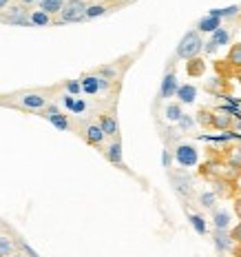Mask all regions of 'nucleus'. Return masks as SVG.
I'll return each instance as SVG.
<instances>
[{"mask_svg": "<svg viewBox=\"0 0 241 257\" xmlns=\"http://www.w3.org/2000/svg\"><path fill=\"white\" fill-rule=\"evenodd\" d=\"M109 158L113 160V162H120V144H117V142L109 149Z\"/></svg>", "mask_w": 241, "mask_h": 257, "instance_id": "obj_23", "label": "nucleus"}, {"mask_svg": "<svg viewBox=\"0 0 241 257\" xmlns=\"http://www.w3.org/2000/svg\"><path fill=\"white\" fill-rule=\"evenodd\" d=\"M84 14H87V5H84V0H67L62 7V20L64 23H78V20L84 18Z\"/></svg>", "mask_w": 241, "mask_h": 257, "instance_id": "obj_2", "label": "nucleus"}, {"mask_svg": "<svg viewBox=\"0 0 241 257\" xmlns=\"http://www.w3.org/2000/svg\"><path fill=\"white\" fill-rule=\"evenodd\" d=\"M7 18L12 20V23H29V18H27L25 12H23V9H20V7H14L12 12H9Z\"/></svg>", "mask_w": 241, "mask_h": 257, "instance_id": "obj_13", "label": "nucleus"}, {"mask_svg": "<svg viewBox=\"0 0 241 257\" xmlns=\"http://www.w3.org/2000/svg\"><path fill=\"white\" fill-rule=\"evenodd\" d=\"M212 184H215V195L221 197V200H230V197H234V191H237V186H234V182L226 180L221 175V178L212 180Z\"/></svg>", "mask_w": 241, "mask_h": 257, "instance_id": "obj_4", "label": "nucleus"}, {"mask_svg": "<svg viewBox=\"0 0 241 257\" xmlns=\"http://www.w3.org/2000/svg\"><path fill=\"white\" fill-rule=\"evenodd\" d=\"M203 49V40L201 36L197 34V31H188V34L181 38L179 47H177V56L179 58H186V60H192V58H197Z\"/></svg>", "mask_w": 241, "mask_h": 257, "instance_id": "obj_1", "label": "nucleus"}, {"mask_svg": "<svg viewBox=\"0 0 241 257\" xmlns=\"http://www.w3.org/2000/svg\"><path fill=\"white\" fill-rule=\"evenodd\" d=\"M234 215H237L241 222V197H234Z\"/></svg>", "mask_w": 241, "mask_h": 257, "instance_id": "obj_26", "label": "nucleus"}, {"mask_svg": "<svg viewBox=\"0 0 241 257\" xmlns=\"http://www.w3.org/2000/svg\"><path fill=\"white\" fill-rule=\"evenodd\" d=\"M201 175L208 180H217L223 175V164L219 162V160H210V162H206L201 167Z\"/></svg>", "mask_w": 241, "mask_h": 257, "instance_id": "obj_5", "label": "nucleus"}, {"mask_svg": "<svg viewBox=\"0 0 241 257\" xmlns=\"http://www.w3.org/2000/svg\"><path fill=\"white\" fill-rule=\"evenodd\" d=\"M38 3H40V12H45L47 16L60 14L64 7V0H38Z\"/></svg>", "mask_w": 241, "mask_h": 257, "instance_id": "obj_7", "label": "nucleus"}, {"mask_svg": "<svg viewBox=\"0 0 241 257\" xmlns=\"http://www.w3.org/2000/svg\"><path fill=\"white\" fill-rule=\"evenodd\" d=\"M25 106H34V109H38V106H45V100L40 98V95H27L23 100Z\"/></svg>", "mask_w": 241, "mask_h": 257, "instance_id": "obj_16", "label": "nucleus"}, {"mask_svg": "<svg viewBox=\"0 0 241 257\" xmlns=\"http://www.w3.org/2000/svg\"><path fill=\"white\" fill-rule=\"evenodd\" d=\"M87 140L91 142V144H100L102 140H104V133H102V128L100 126H89L87 128Z\"/></svg>", "mask_w": 241, "mask_h": 257, "instance_id": "obj_11", "label": "nucleus"}, {"mask_svg": "<svg viewBox=\"0 0 241 257\" xmlns=\"http://www.w3.org/2000/svg\"><path fill=\"white\" fill-rule=\"evenodd\" d=\"M106 12L104 5H93V7H87V14H84V18H95V16H102Z\"/></svg>", "mask_w": 241, "mask_h": 257, "instance_id": "obj_17", "label": "nucleus"}, {"mask_svg": "<svg viewBox=\"0 0 241 257\" xmlns=\"http://www.w3.org/2000/svg\"><path fill=\"white\" fill-rule=\"evenodd\" d=\"M100 128H102V133H104V136H115V133H117V122L111 115H102Z\"/></svg>", "mask_w": 241, "mask_h": 257, "instance_id": "obj_8", "label": "nucleus"}, {"mask_svg": "<svg viewBox=\"0 0 241 257\" xmlns=\"http://www.w3.org/2000/svg\"><path fill=\"white\" fill-rule=\"evenodd\" d=\"M23 5H34V3H38V0H20Z\"/></svg>", "mask_w": 241, "mask_h": 257, "instance_id": "obj_31", "label": "nucleus"}, {"mask_svg": "<svg viewBox=\"0 0 241 257\" xmlns=\"http://www.w3.org/2000/svg\"><path fill=\"white\" fill-rule=\"evenodd\" d=\"M188 73L190 76H201L203 73V62L197 60V58H192V60L188 62Z\"/></svg>", "mask_w": 241, "mask_h": 257, "instance_id": "obj_15", "label": "nucleus"}, {"mask_svg": "<svg viewBox=\"0 0 241 257\" xmlns=\"http://www.w3.org/2000/svg\"><path fill=\"white\" fill-rule=\"evenodd\" d=\"M230 239H232L234 244H241V222L230 231Z\"/></svg>", "mask_w": 241, "mask_h": 257, "instance_id": "obj_22", "label": "nucleus"}, {"mask_svg": "<svg viewBox=\"0 0 241 257\" xmlns=\"http://www.w3.org/2000/svg\"><path fill=\"white\" fill-rule=\"evenodd\" d=\"M230 131H232L234 136L241 138V115H232V124H230Z\"/></svg>", "mask_w": 241, "mask_h": 257, "instance_id": "obj_19", "label": "nucleus"}, {"mask_svg": "<svg viewBox=\"0 0 241 257\" xmlns=\"http://www.w3.org/2000/svg\"><path fill=\"white\" fill-rule=\"evenodd\" d=\"M9 5V0H0V9H5Z\"/></svg>", "mask_w": 241, "mask_h": 257, "instance_id": "obj_30", "label": "nucleus"}, {"mask_svg": "<svg viewBox=\"0 0 241 257\" xmlns=\"http://www.w3.org/2000/svg\"><path fill=\"white\" fill-rule=\"evenodd\" d=\"M215 20H206V23H201V29H215Z\"/></svg>", "mask_w": 241, "mask_h": 257, "instance_id": "obj_27", "label": "nucleus"}, {"mask_svg": "<svg viewBox=\"0 0 241 257\" xmlns=\"http://www.w3.org/2000/svg\"><path fill=\"white\" fill-rule=\"evenodd\" d=\"M179 95H181V100L190 102L192 95H195V89H192V87H184V89H179Z\"/></svg>", "mask_w": 241, "mask_h": 257, "instance_id": "obj_21", "label": "nucleus"}, {"mask_svg": "<svg viewBox=\"0 0 241 257\" xmlns=\"http://www.w3.org/2000/svg\"><path fill=\"white\" fill-rule=\"evenodd\" d=\"M237 80H239V84H241V69H239V71H237Z\"/></svg>", "mask_w": 241, "mask_h": 257, "instance_id": "obj_32", "label": "nucleus"}, {"mask_svg": "<svg viewBox=\"0 0 241 257\" xmlns=\"http://www.w3.org/2000/svg\"><path fill=\"white\" fill-rule=\"evenodd\" d=\"M228 38H230L228 31H217L215 38H212V42H210V49H215V47L221 45V42H228Z\"/></svg>", "mask_w": 241, "mask_h": 257, "instance_id": "obj_18", "label": "nucleus"}, {"mask_svg": "<svg viewBox=\"0 0 241 257\" xmlns=\"http://www.w3.org/2000/svg\"><path fill=\"white\" fill-rule=\"evenodd\" d=\"M197 120H199L201 122V124L203 126H210V111H199V117H197Z\"/></svg>", "mask_w": 241, "mask_h": 257, "instance_id": "obj_24", "label": "nucleus"}, {"mask_svg": "<svg viewBox=\"0 0 241 257\" xmlns=\"http://www.w3.org/2000/svg\"><path fill=\"white\" fill-rule=\"evenodd\" d=\"M234 257H241V244H237V250H234Z\"/></svg>", "mask_w": 241, "mask_h": 257, "instance_id": "obj_29", "label": "nucleus"}, {"mask_svg": "<svg viewBox=\"0 0 241 257\" xmlns=\"http://www.w3.org/2000/svg\"><path fill=\"white\" fill-rule=\"evenodd\" d=\"M232 124V113L226 109H217L210 111V128H217V131H226Z\"/></svg>", "mask_w": 241, "mask_h": 257, "instance_id": "obj_3", "label": "nucleus"}, {"mask_svg": "<svg viewBox=\"0 0 241 257\" xmlns=\"http://www.w3.org/2000/svg\"><path fill=\"white\" fill-rule=\"evenodd\" d=\"M14 253V242L7 237H0V257H9Z\"/></svg>", "mask_w": 241, "mask_h": 257, "instance_id": "obj_14", "label": "nucleus"}, {"mask_svg": "<svg viewBox=\"0 0 241 257\" xmlns=\"http://www.w3.org/2000/svg\"><path fill=\"white\" fill-rule=\"evenodd\" d=\"M226 64L232 69H241V42H237V45H232L228 49V56H226Z\"/></svg>", "mask_w": 241, "mask_h": 257, "instance_id": "obj_6", "label": "nucleus"}, {"mask_svg": "<svg viewBox=\"0 0 241 257\" xmlns=\"http://www.w3.org/2000/svg\"><path fill=\"white\" fill-rule=\"evenodd\" d=\"M177 158H179L181 164H192L197 160V155H195V151H192L190 147H181L179 153H177Z\"/></svg>", "mask_w": 241, "mask_h": 257, "instance_id": "obj_10", "label": "nucleus"}, {"mask_svg": "<svg viewBox=\"0 0 241 257\" xmlns=\"http://www.w3.org/2000/svg\"><path fill=\"white\" fill-rule=\"evenodd\" d=\"M173 89H175V78L168 76V78H166V82H164L162 93H164V95H170V93H173Z\"/></svg>", "mask_w": 241, "mask_h": 257, "instance_id": "obj_20", "label": "nucleus"}, {"mask_svg": "<svg viewBox=\"0 0 241 257\" xmlns=\"http://www.w3.org/2000/svg\"><path fill=\"white\" fill-rule=\"evenodd\" d=\"M170 117H177V113H179V109H177V106H170Z\"/></svg>", "mask_w": 241, "mask_h": 257, "instance_id": "obj_28", "label": "nucleus"}, {"mask_svg": "<svg viewBox=\"0 0 241 257\" xmlns=\"http://www.w3.org/2000/svg\"><path fill=\"white\" fill-rule=\"evenodd\" d=\"M215 219H217V228H223L228 224V215H226V213H219Z\"/></svg>", "mask_w": 241, "mask_h": 257, "instance_id": "obj_25", "label": "nucleus"}, {"mask_svg": "<svg viewBox=\"0 0 241 257\" xmlns=\"http://www.w3.org/2000/svg\"><path fill=\"white\" fill-rule=\"evenodd\" d=\"M29 23H31V25H38V27H45V25L51 23V18H49V16H47L45 12H36V14L29 16Z\"/></svg>", "mask_w": 241, "mask_h": 257, "instance_id": "obj_12", "label": "nucleus"}, {"mask_svg": "<svg viewBox=\"0 0 241 257\" xmlns=\"http://www.w3.org/2000/svg\"><path fill=\"white\" fill-rule=\"evenodd\" d=\"M228 167L241 173V149H230L228 151Z\"/></svg>", "mask_w": 241, "mask_h": 257, "instance_id": "obj_9", "label": "nucleus"}]
</instances>
